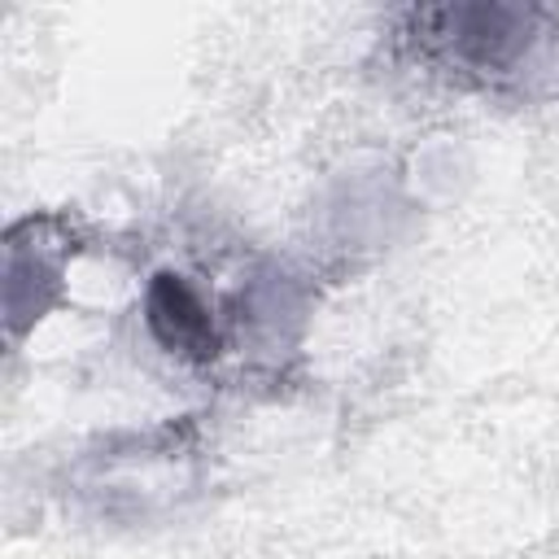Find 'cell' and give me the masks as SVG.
Listing matches in <instances>:
<instances>
[{
  "instance_id": "1",
  "label": "cell",
  "mask_w": 559,
  "mask_h": 559,
  "mask_svg": "<svg viewBox=\"0 0 559 559\" xmlns=\"http://www.w3.org/2000/svg\"><path fill=\"white\" fill-rule=\"evenodd\" d=\"M546 17L537 9H507V4H472V9H419L411 13L424 52L463 70V74H511V66L537 39L528 26Z\"/></svg>"
},
{
  "instance_id": "2",
  "label": "cell",
  "mask_w": 559,
  "mask_h": 559,
  "mask_svg": "<svg viewBox=\"0 0 559 559\" xmlns=\"http://www.w3.org/2000/svg\"><path fill=\"white\" fill-rule=\"evenodd\" d=\"M148 328H153V336L170 354L205 358L218 345L214 323H210V310L201 306V297L179 275H157L148 284Z\"/></svg>"
}]
</instances>
